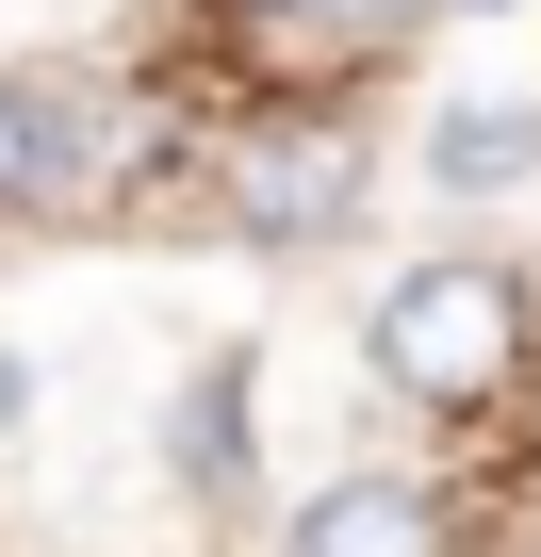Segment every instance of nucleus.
Here are the masks:
<instances>
[{
  "instance_id": "nucleus-1",
  "label": "nucleus",
  "mask_w": 541,
  "mask_h": 557,
  "mask_svg": "<svg viewBox=\"0 0 541 557\" xmlns=\"http://www.w3.org/2000/svg\"><path fill=\"white\" fill-rule=\"evenodd\" d=\"M361 345H378V377H394L410 410H476V394H508V377H525V345H541V296H525L508 262L443 246V262L378 278V312H361Z\"/></svg>"
},
{
  "instance_id": "nucleus-2",
  "label": "nucleus",
  "mask_w": 541,
  "mask_h": 557,
  "mask_svg": "<svg viewBox=\"0 0 541 557\" xmlns=\"http://www.w3.org/2000/svg\"><path fill=\"white\" fill-rule=\"evenodd\" d=\"M148 164V99L99 66H0V213H99Z\"/></svg>"
},
{
  "instance_id": "nucleus-3",
  "label": "nucleus",
  "mask_w": 541,
  "mask_h": 557,
  "mask_svg": "<svg viewBox=\"0 0 541 557\" xmlns=\"http://www.w3.org/2000/svg\"><path fill=\"white\" fill-rule=\"evenodd\" d=\"M213 197H230L246 246H329L361 213V132H329V115H246L213 148Z\"/></svg>"
},
{
  "instance_id": "nucleus-4",
  "label": "nucleus",
  "mask_w": 541,
  "mask_h": 557,
  "mask_svg": "<svg viewBox=\"0 0 541 557\" xmlns=\"http://www.w3.org/2000/svg\"><path fill=\"white\" fill-rule=\"evenodd\" d=\"M280 557H443V492L361 459V475H329V492L296 508V541H280Z\"/></svg>"
},
{
  "instance_id": "nucleus-5",
  "label": "nucleus",
  "mask_w": 541,
  "mask_h": 557,
  "mask_svg": "<svg viewBox=\"0 0 541 557\" xmlns=\"http://www.w3.org/2000/svg\"><path fill=\"white\" fill-rule=\"evenodd\" d=\"M230 34H262V50H394V34H427L443 0H213Z\"/></svg>"
},
{
  "instance_id": "nucleus-6",
  "label": "nucleus",
  "mask_w": 541,
  "mask_h": 557,
  "mask_svg": "<svg viewBox=\"0 0 541 557\" xmlns=\"http://www.w3.org/2000/svg\"><path fill=\"white\" fill-rule=\"evenodd\" d=\"M427 181H443V197H492V181H541V115H525V99H459V115L427 132Z\"/></svg>"
},
{
  "instance_id": "nucleus-7",
  "label": "nucleus",
  "mask_w": 541,
  "mask_h": 557,
  "mask_svg": "<svg viewBox=\"0 0 541 557\" xmlns=\"http://www.w3.org/2000/svg\"><path fill=\"white\" fill-rule=\"evenodd\" d=\"M230 459H246V361H213V377H197V394H181V475H197V492H213V475H230Z\"/></svg>"
},
{
  "instance_id": "nucleus-8",
  "label": "nucleus",
  "mask_w": 541,
  "mask_h": 557,
  "mask_svg": "<svg viewBox=\"0 0 541 557\" xmlns=\"http://www.w3.org/2000/svg\"><path fill=\"white\" fill-rule=\"evenodd\" d=\"M17 410H34V377H17V361H0V426H17Z\"/></svg>"
}]
</instances>
